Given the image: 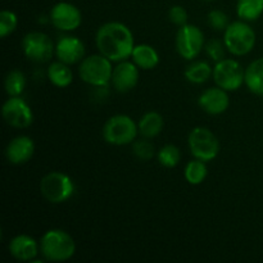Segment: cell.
<instances>
[{"mask_svg": "<svg viewBox=\"0 0 263 263\" xmlns=\"http://www.w3.org/2000/svg\"><path fill=\"white\" fill-rule=\"evenodd\" d=\"M97 46L100 54L112 62L126 61L135 48L133 32L121 22H108L100 26L97 32Z\"/></svg>", "mask_w": 263, "mask_h": 263, "instance_id": "obj_1", "label": "cell"}, {"mask_svg": "<svg viewBox=\"0 0 263 263\" xmlns=\"http://www.w3.org/2000/svg\"><path fill=\"white\" fill-rule=\"evenodd\" d=\"M41 254L46 261L63 262L72 258L76 252L73 238L63 230L46 231L40 240Z\"/></svg>", "mask_w": 263, "mask_h": 263, "instance_id": "obj_2", "label": "cell"}, {"mask_svg": "<svg viewBox=\"0 0 263 263\" xmlns=\"http://www.w3.org/2000/svg\"><path fill=\"white\" fill-rule=\"evenodd\" d=\"M110 59L100 55H90L81 62L79 67V73L82 81L92 86H107L112 81L113 68Z\"/></svg>", "mask_w": 263, "mask_h": 263, "instance_id": "obj_3", "label": "cell"}, {"mask_svg": "<svg viewBox=\"0 0 263 263\" xmlns=\"http://www.w3.org/2000/svg\"><path fill=\"white\" fill-rule=\"evenodd\" d=\"M226 49L234 55H246L253 50L256 45V33L246 22H233L228 26L223 35Z\"/></svg>", "mask_w": 263, "mask_h": 263, "instance_id": "obj_4", "label": "cell"}, {"mask_svg": "<svg viewBox=\"0 0 263 263\" xmlns=\"http://www.w3.org/2000/svg\"><path fill=\"white\" fill-rule=\"evenodd\" d=\"M139 127L131 117L126 115H116L105 122L103 127V138L112 145H127L134 143Z\"/></svg>", "mask_w": 263, "mask_h": 263, "instance_id": "obj_5", "label": "cell"}, {"mask_svg": "<svg viewBox=\"0 0 263 263\" xmlns=\"http://www.w3.org/2000/svg\"><path fill=\"white\" fill-rule=\"evenodd\" d=\"M40 192L48 202L53 204L64 203L72 197L74 185L71 177L62 172H50L41 179Z\"/></svg>", "mask_w": 263, "mask_h": 263, "instance_id": "obj_6", "label": "cell"}, {"mask_svg": "<svg viewBox=\"0 0 263 263\" xmlns=\"http://www.w3.org/2000/svg\"><path fill=\"white\" fill-rule=\"evenodd\" d=\"M189 148L195 158L210 162L217 157L220 143L211 130L205 127H195L189 134Z\"/></svg>", "mask_w": 263, "mask_h": 263, "instance_id": "obj_7", "label": "cell"}, {"mask_svg": "<svg viewBox=\"0 0 263 263\" xmlns=\"http://www.w3.org/2000/svg\"><path fill=\"white\" fill-rule=\"evenodd\" d=\"M213 80L216 85L226 91L238 90L246 81V71L234 59H222L213 67Z\"/></svg>", "mask_w": 263, "mask_h": 263, "instance_id": "obj_8", "label": "cell"}, {"mask_svg": "<svg viewBox=\"0 0 263 263\" xmlns=\"http://www.w3.org/2000/svg\"><path fill=\"white\" fill-rule=\"evenodd\" d=\"M204 48V35L194 25L180 26L176 35L177 53L186 61H193Z\"/></svg>", "mask_w": 263, "mask_h": 263, "instance_id": "obj_9", "label": "cell"}, {"mask_svg": "<svg viewBox=\"0 0 263 263\" xmlns=\"http://www.w3.org/2000/svg\"><path fill=\"white\" fill-rule=\"evenodd\" d=\"M23 53L28 59L37 63H44L51 58L54 51V45L51 39L46 33L37 32H28L23 37L22 41Z\"/></svg>", "mask_w": 263, "mask_h": 263, "instance_id": "obj_10", "label": "cell"}, {"mask_svg": "<svg viewBox=\"0 0 263 263\" xmlns=\"http://www.w3.org/2000/svg\"><path fill=\"white\" fill-rule=\"evenodd\" d=\"M2 112L5 122L15 128L28 127L33 121V113L30 105L20 97H9L3 105Z\"/></svg>", "mask_w": 263, "mask_h": 263, "instance_id": "obj_11", "label": "cell"}, {"mask_svg": "<svg viewBox=\"0 0 263 263\" xmlns=\"http://www.w3.org/2000/svg\"><path fill=\"white\" fill-rule=\"evenodd\" d=\"M50 21L58 30L73 31L81 25L82 15L79 8L73 4L61 2L51 8Z\"/></svg>", "mask_w": 263, "mask_h": 263, "instance_id": "obj_12", "label": "cell"}, {"mask_svg": "<svg viewBox=\"0 0 263 263\" xmlns=\"http://www.w3.org/2000/svg\"><path fill=\"white\" fill-rule=\"evenodd\" d=\"M139 71L134 62L122 61L113 69L112 84L120 92H128L138 85Z\"/></svg>", "mask_w": 263, "mask_h": 263, "instance_id": "obj_13", "label": "cell"}, {"mask_svg": "<svg viewBox=\"0 0 263 263\" xmlns=\"http://www.w3.org/2000/svg\"><path fill=\"white\" fill-rule=\"evenodd\" d=\"M198 103H199L200 108L208 115L217 116L228 109L230 100H229L226 90L221 89V87H211L202 92Z\"/></svg>", "mask_w": 263, "mask_h": 263, "instance_id": "obj_14", "label": "cell"}, {"mask_svg": "<svg viewBox=\"0 0 263 263\" xmlns=\"http://www.w3.org/2000/svg\"><path fill=\"white\" fill-rule=\"evenodd\" d=\"M35 152V144L28 136L21 135L9 141L5 149V157L13 164H23L30 161Z\"/></svg>", "mask_w": 263, "mask_h": 263, "instance_id": "obj_15", "label": "cell"}, {"mask_svg": "<svg viewBox=\"0 0 263 263\" xmlns=\"http://www.w3.org/2000/svg\"><path fill=\"white\" fill-rule=\"evenodd\" d=\"M55 54L61 62L74 64L85 55V46L80 39L74 36H62L55 46Z\"/></svg>", "mask_w": 263, "mask_h": 263, "instance_id": "obj_16", "label": "cell"}, {"mask_svg": "<svg viewBox=\"0 0 263 263\" xmlns=\"http://www.w3.org/2000/svg\"><path fill=\"white\" fill-rule=\"evenodd\" d=\"M9 252L15 259L18 261H32L39 253V246L36 240L31 236L21 234V235L14 236L10 240Z\"/></svg>", "mask_w": 263, "mask_h": 263, "instance_id": "obj_17", "label": "cell"}, {"mask_svg": "<svg viewBox=\"0 0 263 263\" xmlns=\"http://www.w3.org/2000/svg\"><path fill=\"white\" fill-rule=\"evenodd\" d=\"M131 58L139 68L143 69L154 68L159 62V55L156 49L151 45H146V44L135 45Z\"/></svg>", "mask_w": 263, "mask_h": 263, "instance_id": "obj_18", "label": "cell"}, {"mask_svg": "<svg viewBox=\"0 0 263 263\" xmlns=\"http://www.w3.org/2000/svg\"><path fill=\"white\" fill-rule=\"evenodd\" d=\"M163 117L157 112H148L140 118L139 122V133L143 138L153 139L163 130Z\"/></svg>", "mask_w": 263, "mask_h": 263, "instance_id": "obj_19", "label": "cell"}, {"mask_svg": "<svg viewBox=\"0 0 263 263\" xmlns=\"http://www.w3.org/2000/svg\"><path fill=\"white\" fill-rule=\"evenodd\" d=\"M246 85L253 94L263 95V58L252 62L246 69Z\"/></svg>", "mask_w": 263, "mask_h": 263, "instance_id": "obj_20", "label": "cell"}, {"mask_svg": "<svg viewBox=\"0 0 263 263\" xmlns=\"http://www.w3.org/2000/svg\"><path fill=\"white\" fill-rule=\"evenodd\" d=\"M48 79L58 87H67L73 81V74L68 64L63 62H54L48 68Z\"/></svg>", "mask_w": 263, "mask_h": 263, "instance_id": "obj_21", "label": "cell"}, {"mask_svg": "<svg viewBox=\"0 0 263 263\" xmlns=\"http://www.w3.org/2000/svg\"><path fill=\"white\" fill-rule=\"evenodd\" d=\"M236 13L243 21H256L263 13V0H238Z\"/></svg>", "mask_w": 263, "mask_h": 263, "instance_id": "obj_22", "label": "cell"}, {"mask_svg": "<svg viewBox=\"0 0 263 263\" xmlns=\"http://www.w3.org/2000/svg\"><path fill=\"white\" fill-rule=\"evenodd\" d=\"M212 73L213 69L210 66V63L204 61H198L187 67L186 71H185V77L192 84H203L210 79Z\"/></svg>", "mask_w": 263, "mask_h": 263, "instance_id": "obj_23", "label": "cell"}, {"mask_svg": "<svg viewBox=\"0 0 263 263\" xmlns=\"http://www.w3.org/2000/svg\"><path fill=\"white\" fill-rule=\"evenodd\" d=\"M208 175L205 162L197 159V161H190L185 167V179L189 184L199 185L205 180Z\"/></svg>", "mask_w": 263, "mask_h": 263, "instance_id": "obj_24", "label": "cell"}, {"mask_svg": "<svg viewBox=\"0 0 263 263\" xmlns=\"http://www.w3.org/2000/svg\"><path fill=\"white\" fill-rule=\"evenodd\" d=\"M5 91L9 97H20L26 87V79L25 74L18 69L8 72L5 76Z\"/></svg>", "mask_w": 263, "mask_h": 263, "instance_id": "obj_25", "label": "cell"}, {"mask_svg": "<svg viewBox=\"0 0 263 263\" xmlns=\"http://www.w3.org/2000/svg\"><path fill=\"white\" fill-rule=\"evenodd\" d=\"M181 159V153H180V149L175 145H164L163 148H161V151L158 152V161L166 168H174L175 166H177Z\"/></svg>", "mask_w": 263, "mask_h": 263, "instance_id": "obj_26", "label": "cell"}, {"mask_svg": "<svg viewBox=\"0 0 263 263\" xmlns=\"http://www.w3.org/2000/svg\"><path fill=\"white\" fill-rule=\"evenodd\" d=\"M18 18L10 10H3L0 13V36L7 37L8 35L13 32L17 28Z\"/></svg>", "mask_w": 263, "mask_h": 263, "instance_id": "obj_27", "label": "cell"}, {"mask_svg": "<svg viewBox=\"0 0 263 263\" xmlns=\"http://www.w3.org/2000/svg\"><path fill=\"white\" fill-rule=\"evenodd\" d=\"M133 153L135 154L136 158L141 159V161H151L154 157V146L151 141L145 140L144 138L141 140L134 141Z\"/></svg>", "mask_w": 263, "mask_h": 263, "instance_id": "obj_28", "label": "cell"}, {"mask_svg": "<svg viewBox=\"0 0 263 263\" xmlns=\"http://www.w3.org/2000/svg\"><path fill=\"white\" fill-rule=\"evenodd\" d=\"M225 43H222L218 39H211L205 43V51L208 55L217 63V62L225 59Z\"/></svg>", "mask_w": 263, "mask_h": 263, "instance_id": "obj_29", "label": "cell"}, {"mask_svg": "<svg viewBox=\"0 0 263 263\" xmlns=\"http://www.w3.org/2000/svg\"><path fill=\"white\" fill-rule=\"evenodd\" d=\"M208 23H210L211 27L213 30L222 31L228 28L229 23V17L226 15V13H223L222 10H212V12L208 14Z\"/></svg>", "mask_w": 263, "mask_h": 263, "instance_id": "obj_30", "label": "cell"}, {"mask_svg": "<svg viewBox=\"0 0 263 263\" xmlns=\"http://www.w3.org/2000/svg\"><path fill=\"white\" fill-rule=\"evenodd\" d=\"M168 17H170V21H171L174 25L184 26L186 25L187 12L184 7H181V5H174V7L170 9Z\"/></svg>", "mask_w": 263, "mask_h": 263, "instance_id": "obj_31", "label": "cell"}, {"mask_svg": "<svg viewBox=\"0 0 263 263\" xmlns=\"http://www.w3.org/2000/svg\"><path fill=\"white\" fill-rule=\"evenodd\" d=\"M205 2H213V0H205Z\"/></svg>", "mask_w": 263, "mask_h": 263, "instance_id": "obj_32", "label": "cell"}]
</instances>
